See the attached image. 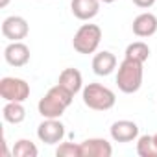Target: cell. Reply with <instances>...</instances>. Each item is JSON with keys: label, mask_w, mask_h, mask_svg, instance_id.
<instances>
[{"label": "cell", "mask_w": 157, "mask_h": 157, "mask_svg": "<svg viewBox=\"0 0 157 157\" xmlns=\"http://www.w3.org/2000/svg\"><path fill=\"white\" fill-rule=\"evenodd\" d=\"M72 100H74V94L68 89H65L63 85L56 83L39 100L37 111L43 118H61L63 113L67 111V107L72 104Z\"/></svg>", "instance_id": "obj_1"}, {"label": "cell", "mask_w": 157, "mask_h": 157, "mask_svg": "<svg viewBox=\"0 0 157 157\" xmlns=\"http://www.w3.org/2000/svg\"><path fill=\"white\" fill-rule=\"evenodd\" d=\"M144 63L135 61V59H128L124 57V61L118 65L117 68V85L124 94H133L142 87V78H144Z\"/></svg>", "instance_id": "obj_2"}, {"label": "cell", "mask_w": 157, "mask_h": 157, "mask_svg": "<svg viewBox=\"0 0 157 157\" xmlns=\"http://www.w3.org/2000/svg\"><path fill=\"white\" fill-rule=\"evenodd\" d=\"M83 104L93 111H109L117 104L115 93L102 83H87L82 91Z\"/></svg>", "instance_id": "obj_3"}, {"label": "cell", "mask_w": 157, "mask_h": 157, "mask_svg": "<svg viewBox=\"0 0 157 157\" xmlns=\"http://www.w3.org/2000/svg\"><path fill=\"white\" fill-rule=\"evenodd\" d=\"M100 41H102V28L98 24H82L74 33L72 48L82 56H89L98 50Z\"/></svg>", "instance_id": "obj_4"}, {"label": "cell", "mask_w": 157, "mask_h": 157, "mask_svg": "<svg viewBox=\"0 0 157 157\" xmlns=\"http://www.w3.org/2000/svg\"><path fill=\"white\" fill-rule=\"evenodd\" d=\"M0 96L6 102H26L30 98V83L22 78L4 76L0 80Z\"/></svg>", "instance_id": "obj_5"}, {"label": "cell", "mask_w": 157, "mask_h": 157, "mask_svg": "<svg viewBox=\"0 0 157 157\" xmlns=\"http://www.w3.org/2000/svg\"><path fill=\"white\" fill-rule=\"evenodd\" d=\"M37 137L44 144H59L65 137V126L59 118H44L37 126Z\"/></svg>", "instance_id": "obj_6"}, {"label": "cell", "mask_w": 157, "mask_h": 157, "mask_svg": "<svg viewBox=\"0 0 157 157\" xmlns=\"http://www.w3.org/2000/svg\"><path fill=\"white\" fill-rule=\"evenodd\" d=\"M30 33V24L21 15H10L2 21V35L10 41H22Z\"/></svg>", "instance_id": "obj_7"}, {"label": "cell", "mask_w": 157, "mask_h": 157, "mask_svg": "<svg viewBox=\"0 0 157 157\" xmlns=\"http://www.w3.org/2000/svg\"><path fill=\"white\" fill-rule=\"evenodd\" d=\"M30 48L28 44H24L22 41H11L6 48H4V59L8 65L15 67V68H21L24 65L30 63Z\"/></svg>", "instance_id": "obj_8"}, {"label": "cell", "mask_w": 157, "mask_h": 157, "mask_svg": "<svg viewBox=\"0 0 157 157\" xmlns=\"http://www.w3.org/2000/svg\"><path fill=\"white\" fill-rule=\"evenodd\" d=\"M80 150H82V157H111L113 155L111 142L100 137L85 139L83 142H80Z\"/></svg>", "instance_id": "obj_9"}, {"label": "cell", "mask_w": 157, "mask_h": 157, "mask_svg": "<svg viewBox=\"0 0 157 157\" xmlns=\"http://www.w3.org/2000/svg\"><path fill=\"white\" fill-rule=\"evenodd\" d=\"M109 135L115 142H131L139 139V126L133 120H117L111 124Z\"/></svg>", "instance_id": "obj_10"}, {"label": "cell", "mask_w": 157, "mask_h": 157, "mask_svg": "<svg viewBox=\"0 0 157 157\" xmlns=\"http://www.w3.org/2000/svg\"><path fill=\"white\" fill-rule=\"evenodd\" d=\"M131 30L137 37H151L155 32H157V17L150 11H144L140 15H137L133 19V24H131Z\"/></svg>", "instance_id": "obj_11"}, {"label": "cell", "mask_w": 157, "mask_h": 157, "mask_svg": "<svg viewBox=\"0 0 157 157\" xmlns=\"http://www.w3.org/2000/svg\"><path fill=\"white\" fill-rule=\"evenodd\" d=\"M100 0H72L70 10L78 21H91L100 11Z\"/></svg>", "instance_id": "obj_12"}, {"label": "cell", "mask_w": 157, "mask_h": 157, "mask_svg": "<svg viewBox=\"0 0 157 157\" xmlns=\"http://www.w3.org/2000/svg\"><path fill=\"white\" fill-rule=\"evenodd\" d=\"M117 68V56L109 50L98 52L93 57V72L96 76H109Z\"/></svg>", "instance_id": "obj_13"}, {"label": "cell", "mask_w": 157, "mask_h": 157, "mask_svg": "<svg viewBox=\"0 0 157 157\" xmlns=\"http://www.w3.org/2000/svg\"><path fill=\"white\" fill-rule=\"evenodd\" d=\"M59 85H63L65 89H68L74 96L83 91V76L78 68H65L61 74H59V80H57Z\"/></svg>", "instance_id": "obj_14"}, {"label": "cell", "mask_w": 157, "mask_h": 157, "mask_svg": "<svg viewBox=\"0 0 157 157\" xmlns=\"http://www.w3.org/2000/svg\"><path fill=\"white\" fill-rule=\"evenodd\" d=\"M2 117L8 124H21L26 118V109L22 102H6L2 107Z\"/></svg>", "instance_id": "obj_15"}, {"label": "cell", "mask_w": 157, "mask_h": 157, "mask_svg": "<svg viewBox=\"0 0 157 157\" xmlns=\"http://www.w3.org/2000/svg\"><path fill=\"white\" fill-rule=\"evenodd\" d=\"M126 57L144 63V61L150 57V46H148L144 41H135V43L128 44V48H126Z\"/></svg>", "instance_id": "obj_16"}, {"label": "cell", "mask_w": 157, "mask_h": 157, "mask_svg": "<svg viewBox=\"0 0 157 157\" xmlns=\"http://www.w3.org/2000/svg\"><path fill=\"white\" fill-rule=\"evenodd\" d=\"M39 150L37 146L28 139H19L13 146V157H37Z\"/></svg>", "instance_id": "obj_17"}, {"label": "cell", "mask_w": 157, "mask_h": 157, "mask_svg": "<svg viewBox=\"0 0 157 157\" xmlns=\"http://www.w3.org/2000/svg\"><path fill=\"white\" fill-rule=\"evenodd\" d=\"M137 153L139 157H157V148L151 135H140L137 139Z\"/></svg>", "instance_id": "obj_18"}, {"label": "cell", "mask_w": 157, "mask_h": 157, "mask_svg": "<svg viewBox=\"0 0 157 157\" xmlns=\"http://www.w3.org/2000/svg\"><path fill=\"white\" fill-rule=\"evenodd\" d=\"M57 157H82V150L80 144H74V142H61L56 150Z\"/></svg>", "instance_id": "obj_19"}, {"label": "cell", "mask_w": 157, "mask_h": 157, "mask_svg": "<svg viewBox=\"0 0 157 157\" xmlns=\"http://www.w3.org/2000/svg\"><path fill=\"white\" fill-rule=\"evenodd\" d=\"M155 2H157V0H133V4H135L137 8H140V10H148V8H151Z\"/></svg>", "instance_id": "obj_20"}, {"label": "cell", "mask_w": 157, "mask_h": 157, "mask_svg": "<svg viewBox=\"0 0 157 157\" xmlns=\"http://www.w3.org/2000/svg\"><path fill=\"white\" fill-rule=\"evenodd\" d=\"M10 4V0H0V8H6Z\"/></svg>", "instance_id": "obj_21"}, {"label": "cell", "mask_w": 157, "mask_h": 157, "mask_svg": "<svg viewBox=\"0 0 157 157\" xmlns=\"http://www.w3.org/2000/svg\"><path fill=\"white\" fill-rule=\"evenodd\" d=\"M100 2H104V4H113V2H117V0H100Z\"/></svg>", "instance_id": "obj_22"}, {"label": "cell", "mask_w": 157, "mask_h": 157, "mask_svg": "<svg viewBox=\"0 0 157 157\" xmlns=\"http://www.w3.org/2000/svg\"><path fill=\"white\" fill-rule=\"evenodd\" d=\"M151 137H153V142H155V148H157V133H153Z\"/></svg>", "instance_id": "obj_23"}]
</instances>
